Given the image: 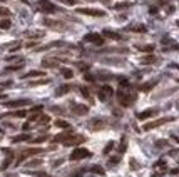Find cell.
I'll use <instances>...</instances> for the list:
<instances>
[{"instance_id":"cell-1","label":"cell","mask_w":179,"mask_h":177,"mask_svg":"<svg viewBox=\"0 0 179 177\" xmlns=\"http://www.w3.org/2000/svg\"><path fill=\"white\" fill-rule=\"evenodd\" d=\"M134 99H136V94H125L124 90L117 92V100L122 107H129V105L134 102Z\"/></svg>"},{"instance_id":"cell-2","label":"cell","mask_w":179,"mask_h":177,"mask_svg":"<svg viewBox=\"0 0 179 177\" xmlns=\"http://www.w3.org/2000/svg\"><path fill=\"white\" fill-rule=\"evenodd\" d=\"M92 154H90V150H87V149H75V150H72L70 154V160H80V159H87V157H90Z\"/></svg>"},{"instance_id":"cell-3","label":"cell","mask_w":179,"mask_h":177,"mask_svg":"<svg viewBox=\"0 0 179 177\" xmlns=\"http://www.w3.org/2000/svg\"><path fill=\"white\" fill-rule=\"evenodd\" d=\"M112 94H114V90H112L111 85H102L99 89V92H97V95H99L100 100H107L109 97H112Z\"/></svg>"},{"instance_id":"cell-4","label":"cell","mask_w":179,"mask_h":177,"mask_svg":"<svg viewBox=\"0 0 179 177\" xmlns=\"http://www.w3.org/2000/svg\"><path fill=\"white\" fill-rule=\"evenodd\" d=\"M77 12L82 15H92V17H104L106 12L99 8H77Z\"/></svg>"},{"instance_id":"cell-5","label":"cell","mask_w":179,"mask_h":177,"mask_svg":"<svg viewBox=\"0 0 179 177\" xmlns=\"http://www.w3.org/2000/svg\"><path fill=\"white\" fill-rule=\"evenodd\" d=\"M86 141V137L84 135H79V134H72L70 137L67 139V141L64 142L65 145H77V144H82V142Z\"/></svg>"},{"instance_id":"cell-6","label":"cell","mask_w":179,"mask_h":177,"mask_svg":"<svg viewBox=\"0 0 179 177\" xmlns=\"http://www.w3.org/2000/svg\"><path fill=\"white\" fill-rule=\"evenodd\" d=\"M72 112L75 114V115H86L87 112H89V107L84 104H72Z\"/></svg>"},{"instance_id":"cell-7","label":"cell","mask_w":179,"mask_h":177,"mask_svg":"<svg viewBox=\"0 0 179 177\" xmlns=\"http://www.w3.org/2000/svg\"><path fill=\"white\" fill-rule=\"evenodd\" d=\"M171 120H172V117H168V119H159V120H154V122L146 124V125H144L142 129H144V130H151V129H154V127L162 125V124H166V122H171Z\"/></svg>"},{"instance_id":"cell-8","label":"cell","mask_w":179,"mask_h":177,"mask_svg":"<svg viewBox=\"0 0 179 177\" xmlns=\"http://www.w3.org/2000/svg\"><path fill=\"white\" fill-rule=\"evenodd\" d=\"M156 114H158V109H147V110H144V112L137 114V119L144 120V119H147V117H152V115H156Z\"/></svg>"},{"instance_id":"cell-9","label":"cell","mask_w":179,"mask_h":177,"mask_svg":"<svg viewBox=\"0 0 179 177\" xmlns=\"http://www.w3.org/2000/svg\"><path fill=\"white\" fill-rule=\"evenodd\" d=\"M72 134H74V132H72L70 129H67V130L64 132V134H59V135H55V137H54V142H65V141H67V139L70 137Z\"/></svg>"},{"instance_id":"cell-10","label":"cell","mask_w":179,"mask_h":177,"mask_svg":"<svg viewBox=\"0 0 179 177\" xmlns=\"http://www.w3.org/2000/svg\"><path fill=\"white\" fill-rule=\"evenodd\" d=\"M42 65L45 69H54V67H59V60H55V58H44Z\"/></svg>"},{"instance_id":"cell-11","label":"cell","mask_w":179,"mask_h":177,"mask_svg":"<svg viewBox=\"0 0 179 177\" xmlns=\"http://www.w3.org/2000/svg\"><path fill=\"white\" fill-rule=\"evenodd\" d=\"M86 42H94V43H102V37H99V33H89L84 37Z\"/></svg>"},{"instance_id":"cell-12","label":"cell","mask_w":179,"mask_h":177,"mask_svg":"<svg viewBox=\"0 0 179 177\" xmlns=\"http://www.w3.org/2000/svg\"><path fill=\"white\" fill-rule=\"evenodd\" d=\"M27 104H29V100H14V102H5V107L15 109V107H24Z\"/></svg>"},{"instance_id":"cell-13","label":"cell","mask_w":179,"mask_h":177,"mask_svg":"<svg viewBox=\"0 0 179 177\" xmlns=\"http://www.w3.org/2000/svg\"><path fill=\"white\" fill-rule=\"evenodd\" d=\"M42 75H45V72H42V70H32V72H29L24 77L25 79H34V77H42Z\"/></svg>"},{"instance_id":"cell-14","label":"cell","mask_w":179,"mask_h":177,"mask_svg":"<svg viewBox=\"0 0 179 177\" xmlns=\"http://www.w3.org/2000/svg\"><path fill=\"white\" fill-rule=\"evenodd\" d=\"M55 125L60 127V129H65V130L70 129V124H69L67 120H62V119H57V120H55Z\"/></svg>"},{"instance_id":"cell-15","label":"cell","mask_w":179,"mask_h":177,"mask_svg":"<svg viewBox=\"0 0 179 177\" xmlns=\"http://www.w3.org/2000/svg\"><path fill=\"white\" fill-rule=\"evenodd\" d=\"M42 10L44 12H55V8H54V5L49 4V2H42Z\"/></svg>"},{"instance_id":"cell-16","label":"cell","mask_w":179,"mask_h":177,"mask_svg":"<svg viewBox=\"0 0 179 177\" xmlns=\"http://www.w3.org/2000/svg\"><path fill=\"white\" fill-rule=\"evenodd\" d=\"M90 124H92L90 127H92L94 130H99V129H102V127H104V122H102V120H92Z\"/></svg>"},{"instance_id":"cell-17","label":"cell","mask_w":179,"mask_h":177,"mask_svg":"<svg viewBox=\"0 0 179 177\" xmlns=\"http://www.w3.org/2000/svg\"><path fill=\"white\" fill-rule=\"evenodd\" d=\"M104 35L109 37V39H116V40H121V35H117L116 32H111V30H104Z\"/></svg>"},{"instance_id":"cell-18","label":"cell","mask_w":179,"mask_h":177,"mask_svg":"<svg viewBox=\"0 0 179 177\" xmlns=\"http://www.w3.org/2000/svg\"><path fill=\"white\" fill-rule=\"evenodd\" d=\"M39 166H42V160L40 159H32L27 162V167H39Z\"/></svg>"},{"instance_id":"cell-19","label":"cell","mask_w":179,"mask_h":177,"mask_svg":"<svg viewBox=\"0 0 179 177\" xmlns=\"http://www.w3.org/2000/svg\"><path fill=\"white\" fill-rule=\"evenodd\" d=\"M30 135L29 134H22V135H18V137H14V142H22V141H30Z\"/></svg>"},{"instance_id":"cell-20","label":"cell","mask_w":179,"mask_h":177,"mask_svg":"<svg viewBox=\"0 0 179 177\" xmlns=\"http://www.w3.org/2000/svg\"><path fill=\"white\" fill-rule=\"evenodd\" d=\"M129 30H132V32H146V27L144 25H131Z\"/></svg>"},{"instance_id":"cell-21","label":"cell","mask_w":179,"mask_h":177,"mask_svg":"<svg viewBox=\"0 0 179 177\" xmlns=\"http://www.w3.org/2000/svg\"><path fill=\"white\" fill-rule=\"evenodd\" d=\"M125 147H127V139H125V137H122L121 145H119V154H122V152L125 150Z\"/></svg>"},{"instance_id":"cell-22","label":"cell","mask_w":179,"mask_h":177,"mask_svg":"<svg viewBox=\"0 0 179 177\" xmlns=\"http://www.w3.org/2000/svg\"><path fill=\"white\" fill-rule=\"evenodd\" d=\"M156 85V80H151V82L144 84V85H141V90H149L151 87H154Z\"/></svg>"},{"instance_id":"cell-23","label":"cell","mask_w":179,"mask_h":177,"mask_svg":"<svg viewBox=\"0 0 179 177\" xmlns=\"http://www.w3.org/2000/svg\"><path fill=\"white\" fill-rule=\"evenodd\" d=\"M62 75H64L65 79H72V77H74V72H72L70 69H62Z\"/></svg>"},{"instance_id":"cell-24","label":"cell","mask_w":179,"mask_h":177,"mask_svg":"<svg viewBox=\"0 0 179 177\" xmlns=\"http://www.w3.org/2000/svg\"><path fill=\"white\" fill-rule=\"evenodd\" d=\"M37 122H39V124H49L50 122V117L49 115H40L39 119H37Z\"/></svg>"},{"instance_id":"cell-25","label":"cell","mask_w":179,"mask_h":177,"mask_svg":"<svg viewBox=\"0 0 179 177\" xmlns=\"http://www.w3.org/2000/svg\"><path fill=\"white\" fill-rule=\"evenodd\" d=\"M156 62V58H154V55H149V57H146V58H142V64H154Z\"/></svg>"},{"instance_id":"cell-26","label":"cell","mask_w":179,"mask_h":177,"mask_svg":"<svg viewBox=\"0 0 179 177\" xmlns=\"http://www.w3.org/2000/svg\"><path fill=\"white\" fill-rule=\"evenodd\" d=\"M47 141V135H42V137H37V139H30V142H34V144H40V142H45Z\"/></svg>"},{"instance_id":"cell-27","label":"cell","mask_w":179,"mask_h":177,"mask_svg":"<svg viewBox=\"0 0 179 177\" xmlns=\"http://www.w3.org/2000/svg\"><path fill=\"white\" fill-rule=\"evenodd\" d=\"M69 90H70V87H69V85H64L60 90H57V95H64L65 92H69Z\"/></svg>"},{"instance_id":"cell-28","label":"cell","mask_w":179,"mask_h":177,"mask_svg":"<svg viewBox=\"0 0 179 177\" xmlns=\"http://www.w3.org/2000/svg\"><path fill=\"white\" fill-rule=\"evenodd\" d=\"M10 115L12 117H25L27 114H25V110H18V112H12Z\"/></svg>"},{"instance_id":"cell-29","label":"cell","mask_w":179,"mask_h":177,"mask_svg":"<svg viewBox=\"0 0 179 177\" xmlns=\"http://www.w3.org/2000/svg\"><path fill=\"white\" fill-rule=\"evenodd\" d=\"M92 172L94 174H100V175H102V174H104V169L99 167V166H96V167H92Z\"/></svg>"},{"instance_id":"cell-30","label":"cell","mask_w":179,"mask_h":177,"mask_svg":"<svg viewBox=\"0 0 179 177\" xmlns=\"http://www.w3.org/2000/svg\"><path fill=\"white\" fill-rule=\"evenodd\" d=\"M129 5L131 4H127V2H125V4H116V8H117V10H124V8H127Z\"/></svg>"},{"instance_id":"cell-31","label":"cell","mask_w":179,"mask_h":177,"mask_svg":"<svg viewBox=\"0 0 179 177\" xmlns=\"http://www.w3.org/2000/svg\"><path fill=\"white\" fill-rule=\"evenodd\" d=\"M0 27H2V29H8V27H10V22L8 20H0Z\"/></svg>"},{"instance_id":"cell-32","label":"cell","mask_w":179,"mask_h":177,"mask_svg":"<svg viewBox=\"0 0 179 177\" xmlns=\"http://www.w3.org/2000/svg\"><path fill=\"white\" fill-rule=\"evenodd\" d=\"M152 45H144V47H139V50H144V52H152Z\"/></svg>"},{"instance_id":"cell-33","label":"cell","mask_w":179,"mask_h":177,"mask_svg":"<svg viewBox=\"0 0 179 177\" xmlns=\"http://www.w3.org/2000/svg\"><path fill=\"white\" fill-rule=\"evenodd\" d=\"M10 160H12V156H8V159H7V160H4V164H2V169H7L8 164H10Z\"/></svg>"},{"instance_id":"cell-34","label":"cell","mask_w":179,"mask_h":177,"mask_svg":"<svg viewBox=\"0 0 179 177\" xmlns=\"http://www.w3.org/2000/svg\"><path fill=\"white\" fill-rule=\"evenodd\" d=\"M59 2H62V4H65V5H74L77 0H59Z\"/></svg>"},{"instance_id":"cell-35","label":"cell","mask_w":179,"mask_h":177,"mask_svg":"<svg viewBox=\"0 0 179 177\" xmlns=\"http://www.w3.org/2000/svg\"><path fill=\"white\" fill-rule=\"evenodd\" d=\"M112 147H114V144H112V142H111V144H107V147H106V149H104V154H107V152H109V150H111V149H112Z\"/></svg>"},{"instance_id":"cell-36","label":"cell","mask_w":179,"mask_h":177,"mask_svg":"<svg viewBox=\"0 0 179 177\" xmlns=\"http://www.w3.org/2000/svg\"><path fill=\"white\" fill-rule=\"evenodd\" d=\"M82 94L86 95V97H89V90H87V89H82Z\"/></svg>"}]
</instances>
